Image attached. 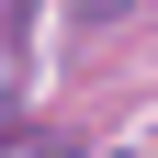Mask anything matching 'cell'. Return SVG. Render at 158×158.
I'll list each match as a JSON object with an SVG mask.
<instances>
[{"label": "cell", "mask_w": 158, "mask_h": 158, "mask_svg": "<svg viewBox=\"0 0 158 158\" xmlns=\"http://www.w3.org/2000/svg\"><path fill=\"white\" fill-rule=\"evenodd\" d=\"M124 11H135V0H79V23H124Z\"/></svg>", "instance_id": "obj_1"}]
</instances>
